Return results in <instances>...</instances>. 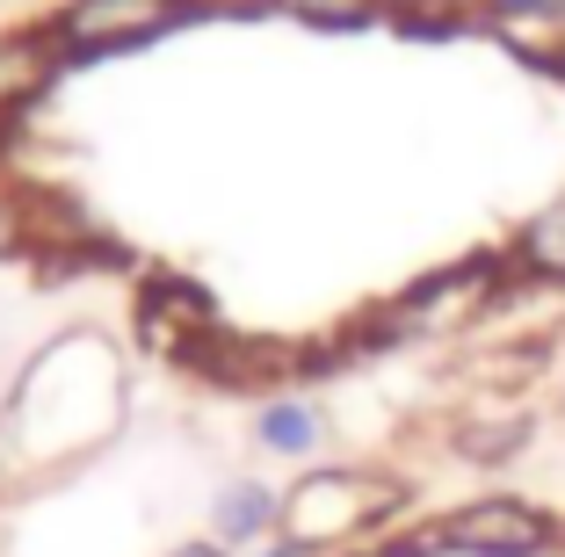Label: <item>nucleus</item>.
Instances as JSON below:
<instances>
[{"instance_id":"obj_1","label":"nucleus","mask_w":565,"mask_h":557,"mask_svg":"<svg viewBox=\"0 0 565 557\" xmlns=\"http://www.w3.org/2000/svg\"><path fill=\"white\" fill-rule=\"evenodd\" d=\"M392 500H399V485H392V478H370V471H312V478H298V492H290L282 507H290V528H298L305 543H327V536H341V528L384 514Z\"/></svg>"},{"instance_id":"obj_2","label":"nucleus","mask_w":565,"mask_h":557,"mask_svg":"<svg viewBox=\"0 0 565 557\" xmlns=\"http://www.w3.org/2000/svg\"><path fill=\"white\" fill-rule=\"evenodd\" d=\"M196 0H73L66 15H58V44H73V51H131V44H146V36H160V30H174V22L189 15Z\"/></svg>"},{"instance_id":"obj_3","label":"nucleus","mask_w":565,"mask_h":557,"mask_svg":"<svg viewBox=\"0 0 565 557\" xmlns=\"http://www.w3.org/2000/svg\"><path fill=\"white\" fill-rule=\"evenodd\" d=\"M428 550H471V557H530L551 550V522L522 500H486V507L443 514V528L428 536Z\"/></svg>"},{"instance_id":"obj_4","label":"nucleus","mask_w":565,"mask_h":557,"mask_svg":"<svg viewBox=\"0 0 565 557\" xmlns=\"http://www.w3.org/2000/svg\"><path fill=\"white\" fill-rule=\"evenodd\" d=\"M138 312H146V333H152V347H196L203 333L217 326V312H211V297L196 290V282H146V304H138Z\"/></svg>"},{"instance_id":"obj_5","label":"nucleus","mask_w":565,"mask_h":557,"mask_svg":"<svg viewBox=\"0 0 565 557\" xmlns=\"http://www.w3.org/2000/svg\"><path fill=\"white\" fill-rule=\"evenodd\" d=\"M465 463H508L515 449H530V413H500V420H465L457 427Z\"/></svg>"},{"instance_id":"obj_6","label":"nucleus","mask_w":565,"mask_h":557,"mask_svg":"<svg viewBox=\"0 0 565 557\" xmlns=\"http://www.w3.org/2000/svg\"><path fill=\"white\" fill-rule=\"evenodd\" d=\"M522 268H530V276L565 282V203H551V211L522 232Z\"/></svg>"},{"instance_id":"obj_7","label":"nucleus","mask_w":565,"mask_h":557,"mask_svg":"<svg viewBox=\"0 0 565 557\" xmlns=\"http://www.w3.org/2000/svg\"><path fill=\"white\" fill-rule=\"evenodd\" d=\"M392 15H399V30H406V36H457V30L471 22L457 0H399Z\"/></svg>"},{"instance_id":"obj_8","label":"nucleus","mask_w":565,"mask_h":557,"mask_svg":"<svg viewBox=\"0 0 565 557\" xmlns=\"http://www.w3.org/2000/svg\"><path fill=\"white\" fill-rule=\"evenodd\" d=\"M282 8L319 22V30H363V22L377 15V0H282Z\"/></svg>"},{"instance_id":"obj_9","label":"nucleus","mask_w":565,"mask_h":557,"mask_svg":"<svg viewBox=\"0 0 565 557\" xmlns=\"http://www.w3.org/2000/svg\"><path fill=\"white\" fill-rule=\"evenodd\" d=\"M268 492L262 485H239V492H225V507H217V514H225V528H239V536H254V528H262L268 522Z\"/></svg>"},{"instance_id":"obj_10","label":"nucleus","mask_w":565,"mask_h":557,"mask_svg":"<svg viewBox=\"0 0 565 557\" xmlns=\"http://www.w3.org/2000/svg\"><path fill=\"white\" fill-rule=\"evenodd\" d=\"M268 442H312V413H276V420H268Z\"/></svg>"},{"instance_id":"obj_11","label":"nucleus","mask_w":565,"mask_h":557,"mask_svg":"<svg viewBox=\"0 0 565 557\" xmlns=\"http://www.w3.org/2000/svg\"><path fill=\"white\" fill-rule=\"evenodd\" d=\"M174 557H217V543H189V550H174Z\"/></svg>"}]
</instances>
